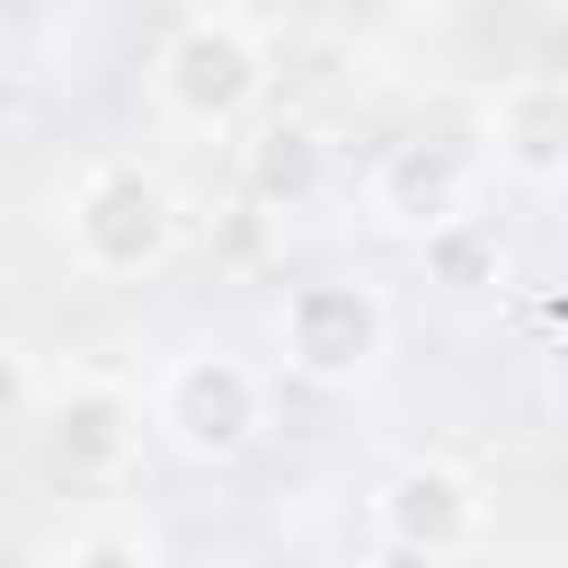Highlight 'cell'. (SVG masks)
Here are the masks:
<instances>
[{
	"instance_id": "cell-3",
	"label": "cell",
	"mask_w": 568,
	"mask_h": 568,
	"mask_svg": "<svg viewBox=\"0 0 568 568\" xmlns=\"http://www.w3.org/2000/svg\"><path fill=\"white\" fill-rule=\"evenodd\" d=\"M488 169H497V160H488L479 133H444V124L399 133V142L373 160V178H364V222H373L382 240L426 248V240L479 222L470 204H479V178H488Z\"/></svg>"
},
{
	"instance_id": "cell-2",
	"label": "cell",
	"mask_w": 568,
	"mask_h": 568,
	"mask_svg": "<svg viewBox=\"0 0 568 568\" xmlns=\"http://www.w3.org/2000/svg\"><path fill=\"white\" fill-rule=\"evenodd\" d=\"M151 98L186 133H240L266 106V44L240 18H222V9L178 18L160 36V53H151Z\"/></svg>"
},
{
	"instance_id": "cell-4",
	"label": "cell",
	"mask_w": 568,
	"mask_h": 568,
	"mask_svg": "<svg viewBox=\"0 0 568 568\" xmlns=\"http://www.w3.org/2000/svg\"><path fill=\"white\" fill-rule=\"evenodd\" d=\"M390 355V302L364 275H302L275 302V364L311 390H346Z\"/></svg>"
},
{
	"instance_id": "cell-10",
	"label": "cell",
	"mask_w": 568,
	"mask_h": 568,
	"mask_svg": "<svg viewBox=\"0 0 568 568\" xmlns=\"http://www.w3.org/2000/svg\"><path fill=\"white\" fill-rule=\"evenodd\" d=\"M417 257H426V275H435V284H453V293H470V284H497V275H506V248H497L479 222H462V231L426 240Z\"/></svg>"
},
{
	"instance_id": "cell-5",
	"label": "cell",
	"mask_w": 568,
	"mask_h": 568,
	"mask_svg": "<svg viewBox=\"0 0 568 568\" xmlns=\"http://www.w3.org/2000/svg\"><path fill=\"white\" fill-rule=\"evenodd\" d=\"M151 435L178 453V462H240L257 435H266V373L222 355V346H195L178 355L160 382H151Z\"/></svg>"
},
{
	"instance_id": "cell-9",
	"label": "cell",
	"mask_w": 568,
	"mask_h": 568,
	"mask_svg": "<svg viewBox=\"0 0 568 568\" xmlns=\"http://www.w3.org/2000/svg\"><path fill=\"white\" fill-rule=\"evenodd\" d=\"M240 178H248V195L266 204V213H302V204H320L328 195V178H337V151H328V133L311 124V115H257L248 124V142H240Z\"/></svg>"
},
{
	"instance_id": "cell-1",
	"label": "cell",
	"mask_w": 568,
	"mask_h": 568,
	"mask_svg": "<svg viewBox=\"0 0 568 568\" xmlns=\"http://www.w3.org/2000/svg\"><path fill=\"white\" fill-rule=\"evenodd\" d=\"M62 248L98 284L160 275L178 257V195L142 160H89L71 178V195H62Z\"/></svg>"
},
{
	"instance_id": "cell-6",
	"label": "cell",
	"mask_w": 568,
	"mask_h": 568,
	"mask_svg": "<svg viewBox=\"0 0 568 568\" xmlns=\"http://www.w3.org/2000/svg\"><path fill=\"white\" fill-rule=\"evenodd\" d=\"M27 435H36V453H44V470L62 488H106L142 453V399L124 382H62L27 417Z\"/></svg>"
},
{
	"instance_id": "cell-8",
	"label": "cell",
	"mask_w": 568,
	"mask_h": 568,
	"mask_svg": "<svg viewBox=\"0 0 568 568\" xmlns=\"http://www.w3.org/2000/svg\"><path fill=\"white\" fill-rule=\"evenodd\" d=\"M479 142L515 186H559L568 178V71H515L488 98Z\"/></svg>"
},
{
	"instance_id": "cell-11",
	"label": "cell",
	"mask_w": 568,
	"mask_h": 568,
	"mask_svg": "<svg viewBox=\"0 0 568 568\" xmlns=\"http://www.w3.org/2000/svg\"><path fill=\"white\" fill-rule=\"evenodd\" d=\"M53 568H160V550L133 541V532H80V541L53 550Z\"/></svg>"
},
{
	"instance_id": "cell-7",
	"label": "cell",
	"mask_w": 568,
	"mask_h": 568,
	"mask_svg": "<svg viewBox=\"0 0 568 568\" xmlns=\"http://www.w3.org/2000/svg\"><path fill=\"white\" fill-rule=\"evenodd\" d=\"M373 532H382L390 550H408V559H462V550L488 532V497H479V479H470L462 462L417 453V462L382 470V488H373Z\"/></svg>"
}]
</instances>
